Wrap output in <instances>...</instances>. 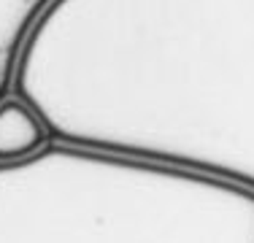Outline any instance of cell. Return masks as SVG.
Here are the masks:
<instances>
[{
  "label": "cell",
  "mask_w": 254,
  "mask_h": 243,
  "mask_svg": "<svg viewBox=\"0 0 254 243\" xmlns=\"http://www.w3.org/2000/svg\"><path fill=\"white\" fill-rule=\"evenodd\" d=\"M0 243H254V192L100 165L0 170Z\"/></svg>",
  "instance_id": "cell-1"
},
{
  "label": "cell",
  "mask_w": 254,
  "mask_h": 243,
  "mask_svg": "<svg viewBox=\"0 0 254 243\" xmlns=\"http://www.w3.org/2000/svg\"><path fill=\"white\" fill-rule=\"evenodd\" d=\"M46 143V130L33 111L19 100L0 106V162H16L35 154Z\"/></svg>",
  "instance_id": "cell-2"
}]
</instances>
